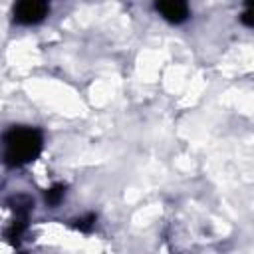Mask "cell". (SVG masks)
<instances>
[{
	"label": "cell",
	"mask_w": 254,
	"mask_h": 254,
	"mask_svg": "<svg viewBox=\"0 0 254 254\" xmlns=\"http://www.w3.org/2000/svg\"><path fill=\"white\" fill-rule=\"evenodd\" d=\"M48 16V0H16L14 20L18 24L30 26L38 24Z\"/></svg>",
	"instance_id": "2"
},
{
	"label": "cell",
	"mask_w": 254,
	"mask_h": 254,
	"mask_svg": "<svg viewBox=\"0 0 254 254\" xmlns=\"http://www.w3.org/2000/svg\"><path fill=\"white\" fill-rule=\"evenodd\" d=\"M4 143V163L8 167H24L38 159L42 153L44 137L42 131L34 127H12L2 137Z\"/></svg>",
	"instance_id": "1"
},
{
	"label": "cell",
	"mask_w": 254,
	"mask_h": 254,
	"mask_svg": "<svg viewBox=\"0 0 254 254\" xmlns=\"http://www.w3.org/2000/svg\"><path fill=\"white\" fill-rule=\"evenodd\" d=\"M240 20H242V24H244V26H248V28H250V26L254 24V18H252V8H246V10H244V14L240 16Z\"/></svg>",
	"instance_id": "8"
},
{
	"label": "cell",
	"mask_w": 254,
	"mask_h": 254,
	"mask_svg": "<svg viewBox=\"0 0 254 254\" xmlns=\"http://www.w3.org/2000/svg\"><path fill=\"white\" fill-rule=\"evenodd\" d=\"M26 228H28V216H16V218L12 220V224L6 228L4 236L8 238V242H12L14 246H18V244H20V238H22V234H24Z\"/></svg>",
	"instance_id": "4"
},
{
	"label": "cell",
	"mask_w": 254,
	"mask_h": 254,
	"mask_svg": "<svg viewBox=\"0 0 254 254\" xmlns=\"http://www.w3.org/2000/svg\"><path fill=\"white\" fill-rule=\"evenodd\" d=\"M95 220H97L95 214H85V216H81L73 222V228L79 230V232H91L93 226H95Z\"/></svg>",
	"instance_id": "7"
},
{
	"label": "cell",
	"mask_w": 254,
	"mask_h": 254,
	"mask_svg": "<svg viewBox=\"0 0 254 254\" xmlns=\"http://www.w3.org/2000/svg\"><path fill=\"white\" fill-rule=\"evenodd\" d=\"M64 194H65V187H64V185H54V187H50V189L46 190V202H48L50 206H56V204L62 202Z\"/></svg>",
	"instance_id": "6"
},
{
	"label": "cell",
	"mask_w": 254,
	"mask_h": 254,
	"mask_svg": "<svg viewBox=\"0 0 254 254\" xmlns=\"http://www.w3.org/2000/svg\"><path fill=\"white\" fill-rule=\"evenodd\" d=\"M8 206L14 210L16 216H28L30 210L34 208V202H32V198L26 196V194H16V196H12V198L8 200Z\"/></svg>",
	"instance_id": "5"
},
{
	"label": "cell",
	"mask_w": 254,
	"mask_h": 254,
	"mask_svg": "<svg viewBox=\"0 0 254 254\" xmlns=\"http://www.w3.org/2000/svg\"><path fill=\"white\" fill-rule=\"evenodd\" d=\"M157 10L171 24H183L189 18V2L187 0H157Z\"/></svg>",
	"instance_id": "3"
}]
</instances>
